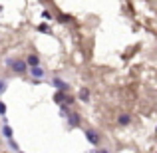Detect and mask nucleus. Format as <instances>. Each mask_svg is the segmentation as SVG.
<instances>
[{"instance_id":"nucleus-1","label":"nucleus","mask_w":157,"mask_h":153,"mask_svg":"<svg viewBox=\"0 0 157 153\" xmlns=\"http://www.w3.org/2000/svg\"><path fill=\"white\" fill-rule=\"evenodd\" d=\"M6 66L12 70V72H16V74H24L28 70V64H26V62H22V60H10V58H8Z\"/></svg>"},{"instance_id":"nucleus-8","label":"nucleus","mask_w":157,"mask_h":153,"mask_svg":"<svg viewBox=\"0 0 157 153\" xmlns=\"http://www.w3.org/2000/svg\"><path fill=\"white\" fill-rule=\"evenodd\" d=\"M117 123H119V125H129V123H131V117L127 113H121L117 117Z\"/></svg>"},{"instance_id":"nucleus-12","label":"nucleus","mask_w":157,"mask_h":153,"mask_svg":"<svg viewBox=\"0 0 157 153\" xmlns=\"http://www.w3.org/2000/svg\"><path fill=\"white\" fill-rule=\"evenodd\" d=\"M2 133H4V137H6V139L12 137V127H10V125H4V127H2Z\"/></svg>"},{"instance_id":"nucleus-4","label":"nucleus","mask_w":157,"mask_h":153,"mask_svg":"<svg viewBox=\"0 0 157 153\" xmlns=\"http://www.w3.org/2000/svg\"><path fill=\"white\" fill-rule=\"evenodd\" d=\"M54 101L60 105V103H64V101H68V96H66V92L64 90H58L56 94H54Z\"/></svg>"},{"instance_id":"nucleus-9","label":"nucleus","mask_w":157,"mask_h":153,"mask_svg":"<svg viewBox=\"0 0 157 153\" xmlns=\"http://www.w3.org/2000/svg\"><path fill=\"white\" fill-rule=\"evenodd\" d=\"M68 113H70V107H68V103H60V117H68Z\"/></svg>"},{"instance_id":"nucleus-14","label":"nucleus","mask_w":157,"mask_h":153,"mask_svg":"<svg viewBox=\"0 0 157 153\" xmlns=\"http://www.w3.org/2000/svg\"><path fill=\"white\" fill-rule=\"evenodd\" d=\"M58 22H70V16L68 14H58Z\"/></svg>"},{"instance_id":"nucleus-6","label":"nucleus","mask_w":157,"mask_h":153,"mask_svg":"<svg viewBox=\"0 0 157 153\" xmlns=\"http://www.w3.org/2000/svg\"><path fill=\"white\" fill-rule=\"evenodd\" d=\"M52 86H54L56 90H64V92L68 90V84H66L64 80H60V78H54V80H52Z\"/></svg>"},{"instance_id":"nucleus-7","label":"nucleus","mask_w":157,"mask_h":153,"mask_svg":"<svg viewBox=\"0 0 157 153\" xmlns=\"http://www.w3.org/2000/svg\"><path fill=\"white\" fill-rule=\"evenodd\" d=\"M26 64H28V68H32V66H40V58L36 56V54H30L28 60H26Z\"/></svg>"},{"instance_id":"nucleus-16","label":"nucleus","mask_w":157,"mask_h":153,"mask_svg":"<svg viewBox=\"0 0 157 153\" xmlns=\"http://www.w3.org/2000/svg\"><path fill=\"white\" fill-rule=\"evenodd\" d=\"M0 115H6V105H4V101H0Z\"/></svg>"},{"instance_id":"nucleus-17","label":"nucleus","mask_w":157,"mask_h":153,"mask_svg":"<svg viewBox=\"0 0 157 153\" xmlns=\"http://www.w3.org/2000/svg\"><path fill=\"white\" fill-rule=\"evenodd\" d=\"M4 90H6V80H0V94H4Z\"/></svg>"},{"instance_id":"nucleus-10","label":"nucleus","mask_w":157,"mask_h":153,"mask_svg":"<svg viewBox=\"0 0 157 153\" xmlns=\"http://www.w3.org/2000/svg\"><path fill=\"white\" fill-rule=\"evenodd\" d=\"M80 100H82V101H90V90H88V88L80 90Z\"/></svg>"},{"instance_id":"nucleus-11","label":"nucleus","mask_w":157,"mask_h":153,"mask_svg":"<svg viewBox=\"0 0 157 153\" xmlns=\"http://www.w3.org/2000/svg\"><path fill=\"white\" fill-rule=\"evenodd\" d=\"M8 147H10L12 151H20V147H18V143L14 141V137H8Z\"/></svg>"},{"instance_id":"nucleus-3","label":"nucleus","mask_w":157,"mask_h":153,"mask_svg":"<svg viewBox=\"0 0 157 153\" xmlns=\"http://www.w3.org/2000/svg\"><path fill=\"white\" fill-rule=\"evenodd\" d=\"M68 125L70 127H78L80 125V115H78L76 111H70L68 113Z\"/></svg>"},{"instance_id":"nucleus-13","label":"nucleus","mask_w":157,"mask_h":153,"mask_svg":"<svg viewBox=\"0 0 157 153\" xmlns=\"http://www.w3.org/2000/svg\"><path fill=\"white\" fill-rule=\"evenodd\" d=\"M42 18H44V20H52L54 16H52V12H50V10H42Z\"/></svg>"},{"instance_id":"nucleus-5","label":"nucleus","mask_w":157,"mask_h":153,"mask_svg":"<svg viewBox=\"0 0 157 153\" xmlns=\"http://www.w3.org/2000/svg\"><path fill=\"white\" fill-rule=\"evenodd\" d=\"M30 74H32V78H36V80L44 78V70L40 68V66H32V68H30Z\"/></svg>"},{"instance_id":"nucleus-15","label":"nucleus","mask_w":157,"mask_h":153,"mask_svg":"<svg viewBox=\"0 0 157 153\" xmlns=\"http://www.w3.org/2000/svg\"><path fill=\"white\" fill-rule=\"evenodd\" d=\"M38 32H42V34L46 32V34H48V32H50V28H48V24H40V26H38Z\"/></svg>"},{"instance_id":"nucleus-2","label":"nucleus","mask_w":157,"mask_h":153,"mask_svg":"<svg viewBox=\"0 0 157 153\" xmlns=\"http://www.w3.org/2000/svg\"><path fill=\"white\" fill-rule=\"evenodd\" d=\"M86 139H88L94 147L100 145V135H98V131H94V129H86Z\"/></svg>"}]
</instances>
